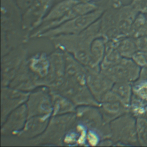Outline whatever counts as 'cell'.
<instances>
[{
  "label": "cell",
  "mask_w": 147,
  "mask_h": 147,
  "mask_svg": "<svg viewBox=\"0 0 147 147\" xmlns=\"http://www.w3.org/2000/svg\"><path fill=\"white\" fill-rule=\"evenodd\" d=\"M139 78L147 80V67L141 68Z\"/></svg>",
  "instance_id": "31"
},
{
  "label": "cell",
  "mask_w": 147,
  "mask_h": 147,
  "mask_svg": "<svg viewBox=\"0 0 147 147\" xmlns=\"http://www.w3.org/2000/svg\"><path fill=\"white\" fill-rule=\"evenodd\" d=\"M72 101L77 107L92 106L99 107L98 102L92 95L86 84L76 80L64 78L63 84L56 91Z\"/></svg>",
  "instance_id": "6"
},
{
  "label": "cell",
  "mask_w": 147,
  "mask_h": 147,
  "mask_svg": "<svg viewBox=\"0 0 147 147\" xmlns=\"http://www.w3.org/2000/svg\"><path fill=\"white\" fill-rule=\"evenodd\" d=\"M26 49L20 45L1 58V86H7L13 79L22 64L28 59Z\"/></svg>",
  "instance_id": "7"
},
{
  "label": "cell",
  "mask_w": 147,
  "mask_h": 147,
  "mask_svg": "<svg viewBox=\"0 0 147 147\" xmlns=\"http://www.w3.org/2000/svg\"><path fill=\"white\" fill-rule=\"evenodd\" d=\"M98 108L106 123H109L116 118L129 112V106L111 90L102 97Z\"/></svg>",
  "instance_id": "13"
},
{
  "label": "cell",
  "mask_w": 147,
  "mask_h": 147,
  "mask_svg": "<svg viewBox=\"0 0 147 147\" xmlns=\"http://www.w3.org/2000/svg\"><path fill=\"white\" fill-rule=\"evenodd\" d=\"M131 86L133 95L147 103V80L138 78Z\"/></svg>",
  "instance_id": "26"
},
{
  "label": "cell",
  "mask_w": 147,
  "mask_h": 147,
  "mask_svg": "<svg viewBox=\"0 0 147 147\" xmlns=\"http://www.w3.org/2000/svg\"><path fill=\"white\" fill-rule=\"evenodd\" d=\"M50 69L45 82V87L51 91L57 90L63 84L65 77V61L64 53L59 49L49 55Z\"/></svg>",
  "instance_id": "15"
},
{
  "label": "cell",
  "mask_w": 147,
  "mask_h": 147,
  "mask_svg": "<svg viewBox=\"0 0 147 147\" xmlns=\"http://www.w3.org/2000/svg\"><path fill=\"white\" fill-rule=\"evenodd\" d=\"M129 36L134 38L147 36V17L145 14L139 13L130 28Z\"/></svg>",
  "instance_id": "24"
},
{
  "label": "cell",
  "mask_w": 147,
  "mask_h": 147,
  "mask_svg": "<svg viewBox=\"0 0 147 147\" xmlns=\"http://www.w3.org/2000/svg\"><path fill=\"white\" fill-rule=\"evenodd\" d=\"M76 118L75 113L51 116L45 131L30 141L36 144L63 145V138L67 131L75 122Z\"/></svg>",
  "instance_id": "3"
},
{
  "label": "cell",
  "mask_w": 147,
  "mask_h": 147,
  "mask_svg": "<svg viewBox=\"0 0 147 147\" xmlns=\"http://www.w3.org/2000/svg\"><path fill=\"white\" fill-rule=\"evenodd\" d=\"M102 36L100 18L78 34H61L49 39L56 49L67 52L85 66L90 61V49L92 41Z\"/></svg>",
  "instance_id": "1"
},
{
  "label": "cell",
  "mask_w": 147,
  "mask_h": 147,
  "mask_svg": "<svg viewBox=\"0 0 147 147\" xmlns=\"http://www.w3.org/2000/svg\"><path fill=\"white\" fill-rule=\"evenodd\" d=\"M146 17H147V14H146Z\"/></svg>",
  "instance_id": "33"
},
{
  "label": "cell",
  "mask_w": 147,
  "mask_h": 147,
  "mask_svg": "<svg viewBox=\"0 0 147 147\" xmlns=\"http://www.w3.org/2000/svg\"><path fill=\"white\" fill-rule=\"evenodd\" d=\"M131 59L141 68L147 67V51H137L133 55Z\"/></svg>",
  "instance_id": "29"
},
{
  "label": "cell",
  "mask_w": 147,
  "mask_h": 147,
  "mask_svg": "<svg viewBox=\"0 0 147 147\" xmlns=\"http://www.w3.org/2000/svg\"><path fill=\"white\" fill-rule=\"evenodd\" d=\"M27 61L30 70L38 79L40 87H45L51 65L49 55L45 52L37 53L28 59Z\"/></svg>",
  "instance_id": "18"
},
{
  "label": "cell",
  "mask_w": 147,
  "mask_h": 147,
  "mask_svg": "<svg viewBox=\"0 0 147 147\" xmlns=\"http://www.w3.org/2000/svg\"><path fill=\"white\" fill-rule=\"evenodd\" d=\"M140 71L141 68L131 59L125 57H122L113 67L100 70L114 83L119 81L133 83L139 78Z\"/></svg>",
  "instance_id": "10"
},
{
  "label": "cell",
  "mask_w": 147,
  "mask_h": 147,
  "mask_svg": "<svg viewBox=\"0 0 147 147\" xmlns=\"http://www.w3.org/2000/svg\"><path fill=\"white\" fill-rule=\"evenodd\" d=\"M115 45L119 53L122 57L131 59L133 55L137 51L135 40L130 36L116 39Z\"/></svg>",
  "instance_id": "23"
},
{
  "label": "cell",
  "mask_w": 147,
  "mask_h": 147,
  "mask_svg": "<svg viewBox=\"0 0 147 147\" xmlns=\"http://www.w3.org/2000/svg\"><path fill=\"white\" fill-rule=\"evenodd\" d=\"M136 126L138 144L141 146H147V118H137Z\"/></svg>",
  "instance_id": "27"
},
{
  "label": "cell",
  "mask_w": 147,
  "mask_h": 147,
  "mask_svg": "<svg viewBox=\"0 0 147 147\" xmlns=\"http://www.w3.org/2000/svg\"><path fill=\"white\" fill-rule=\"evenodd\" d=\"M110 139L114 145H130L138 143L136 118L126 113L109 123Z\"/></svg>",
  "instance_id": "4"
},
{
  "label": "cell",
  "mask_w": 147,
  "mask_h": 147,
  "mask_svg": "<svg viewBox=\"0 0 147 147\" xmlns=\"http://www.w3.org/2000/svg\"><path fill=\"white\" fill-rule=\"evenodd\" d=\"M86 83L93 96L100 103L102 97L111 90L114 82L100 69L86 66Z\"/></svg>",
  "instance_id": "14"
},
{
  "label": "cell",
  "mask_w": 147,
  "mask_h": 147,
  "mask_svg": "<svg viewBox=\"0 0 147 147\" xmlns=\"http://www.w3.org/2000/svg\"><path fill=\"white\" fill-rule=\"evenodd\" d=\"M147 103L132 95L129 105V112L136 118L143 117Z\"/></svg>",
  "instance_id": "28"
},
{
  "label": "cell",
  "mask_w": 147,
  "mask_h": 147,
  "mask_svg": "<svg viewBox=\"0 0 147 147\" xmlns=\"http://www.w3.org/2000/svg\"><path fill=\"white\" fill-rule=\"evenodd\" d=\"M51 117V115H45L28 118L23 129L17 136L30 140L37 137L45 131Z\"/></svg>",
  "instance_id": "19"
},
{
  "label": "cell",
  "mask_w": 147,
  "mask_h": 147,
  "mask_svg": "<svg viewBox=\"0 0 147 147\" xmlns=\"http://www.w3.org/2000/svg\"><path fill=\"white\" fill-rule=\"evenodd\" d=\"M28 119L26 104L24 103L13 110L1 124L2 135H17L23 129Z\"/></svg>",
  "instance_id": "16"
},
{
  "label": "cell",
  "mask_w": 147,
  "mask_h": 147,
  "mask_svg": "<svg viewBox=\"0 0 147 147\" xmlns=\"http://www.w3.org/2000/svg\"><path fill=\"white\" fill-rule=\"evenodd\" d=\"M106 39L102 36L96 38L92 42L90 49V61L89 67L92 68L100 69L105 54Z\"/></svg>",
  "instance_id": "21"
},
{
  "label": "cell",
  "mask_w": 147,
  "mask_h": 147,
  "mask_svg": "<svg viewBox=\"0 0 147 147\" xmlns=\"http://www.w3.org/2000/svg\"><path fill=\"white\" fill-rule=\"evenodd\" d=\"M50 91L53 107L52 116L76 112L77 106L72 101L59 92L51 90Z\"/></svg>",
  "instance_id": "20"
},
{
  "label": "cell",
  "mask_w": 147,
  "mask_h": 147,
  "mask_svg": "<svg viewBox=\"0 0 147 147\" xmlns=\"http://www.w3.org/2000/svg\"><path fill=\"white\" fill-rule=\"evenodd\" d=\"M79 1H87L88 0H79Z\"/></svg>",
  "instance_id": "32"
},
{
  "label": "cell",
  "mask_w": 147,
  "mask_h": 147,
  "mask_svg": "<svg viewBox=\"0 0 147 147\" xmlns=\"http://www.w3.org/2000/svg\"><path fill=\"white\" fill-rule=\"evenodd\" d=\"M25 104L28 118L37 115L52 116L53 107L51 91L47 87H40L30 92Z\"/></svg>",
  "instance_id": "8"
},
{
  "label": "cell",
  "mask_w": 147,
  "mask_h": 147,
  "mask_svg": "<svg viewBox=\"0 0 147 147\" xmlns=\"http://www.w3.org/2000/svg\"><path fill=\"white\" fill-rule=\"evenodd\" d=\"M139 13L130 4L113 5L105 9L100 17V33L106 40H115L129 36L133 22Z\"/></svg>",
  "instance_id": "2"
},
{
  "label": "cell",
  "mask_w": 147,
  "mask_h": 147,
  "mask_svg": "<svg viewBox=\"0 0 147 147\" xmlns=\"http://www.w3.org/2000/svg\"><path fill=\"white\" fill-rule=\"evenodd\" d=\"M105 9V7L100 6L94 11L78 16L61 24L56 28L45 31L40 34L38 37L50 38L61 34H78L99 20Z\"/></svg>",
  "instance_id": "5"
},
{
  "label": "cell",
  "mask_w": 147,
  "mask_h": 147,
  "mask_svg": "<svg viewBox=\"0 0 147 147\" xmlns=\"http://www.w3.org/2000/svg\"><path fill=\"white\" fill-rule=\"evenodd\" d=\"M130 5L138 13L147 14V0H133Z\"/></svg>",
  "instance_id": "30"
},
{
  "label": "cell",
  "mask_w": 147,
  "mask_h": 147,
  "mask_svg": "<svg viewBox=\"0 0 147 147\" xmlns=\"http://www.w3.org/2000/svg\"><path fill=\"white\" fill-rule=\"evenodd\" d=\"M111 91H113L126 105L129 106L133 95L131 83L125 81L114 82Z\"/></svg>",
  "instance_id": "25"
},
{
  "label": "cell",
  "mask_w": 147,
  "mask_h": 147,
  "mask_svg": "<svg viewBox=\"0 0 147 147\" xmlns=\"http://www.w3.org/2000/svg\"><path fill=\"white\" fill-rule=\"evenodd\" d=\"M53 0H33L22 15V28L29 35L42 24Z\"/></svg>",
  "instance_id": "9"
},
{
  "label": "cell",
  "mask_w": 147,
  "mask_h": 147,
  "mask_svg": "<svg viewBox=\"0 0 147 147\" xmlns=\"http://www.w3.org/2000/svg\"><path fill=\"white\" fill-rule=\"evenodd\" d=\"M79 0H63L51 8L42 24L57 21L63 17L74 5L79 2Z\"/></svg>",
  "instance_id": "22"
},
{
  "label": "cell",
  "mask_w": 147,
  "mask_h": 147,
  "mask_svg": "<svg viewBox=\"0 0 147 147\" xmlns=\"http://www.w3.org/2000/svg\"><path fill=\"white\" fill-rule=\"evenodd\" d=\"M30 92H25L7 86H2L1 91V124L15 109L25 103Z\"/></svg>",
  "instance_id": "11"
},
{
  "label": "cell",
  "mask_w": 147,
  "mask_h": 147,
  "mask_svg": "<svg viewBox=\"0 0 147 147\" xmlns=\"http://www.w3.org/2000/svg\"><path fill=\"white\" fill-rule=\"evenodd\" d=\"M27 60L22 64L9 86L23 91L32 92L40 87L38 79L28 67Z\"/></svg>",
  "instance_id": "17"
},
{
  "label": "cell",
  "mask_w": 147,
  "mask_h": 147,
  "mask_svg": "<svg viewBox=\"0 0 147 147\" xmlns=\"http://www.w3.org/2000/svg\"><path fill=\"white\" fill-rule=\"evenodd\" d=\"M99 7L100 6H98L93 2L89 1H80L75 5H74L63 17H62L59 20L55 21L41 24L38 28L34 30L33 33L30 34V38L38 37L40 34L45 31L56 28L61 24L78 16L94 11L98 9Z\"/></svg>",
  "instance_id": "12"
}]
</instances>
